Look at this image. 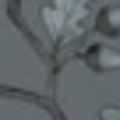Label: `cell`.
I'll use <instances>...</instances> for the list:
<instances>
[{
    "instance_id": "obj_1",
    "label": "cell",
    "mask_w": 120,
    "mask_h": 120,
    "mask_svg": "<svg viewBox=\"0 0 120 120\" xmlns=\"http://www.w3.org/2000/svg\"><path fill=\"white\" fill-rule=\"evenodd\" d=\"M81 60L92 71H116L120 67V49H113L109 42H92L81 49Z\"/></svg>"
},
{
    "instance_id": "obj_2",
    "label": "cell",
    "mask_w": 120,
    "mask_h": 120,
    "mask_svg": "<svg viewBox=\"0 0 120 120\" xmlns=\"http://www.w3.org/2000/svg\"><path fill=\"white\" fill-rule=\"evenodd\" d=\"M95 28L106 35V39H120V7H109L95 18Z\"/></svg>"
}]
</instances>
